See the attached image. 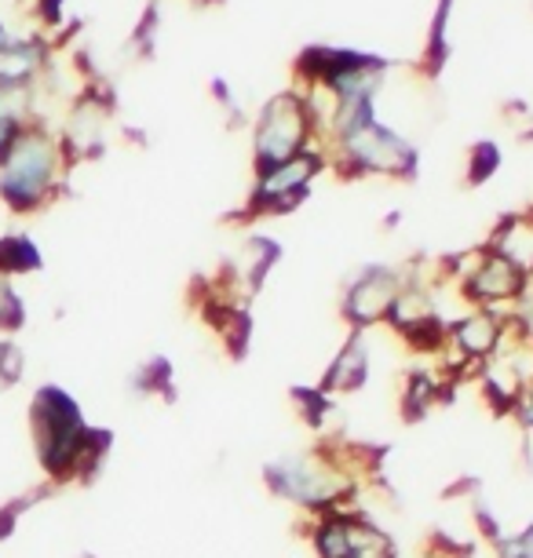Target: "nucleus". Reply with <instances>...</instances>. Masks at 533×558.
Segmentation results:
<instances>
[{"label": "nucleus", "mask_w": 533, "mask_h": 558, "mask_svg": "<svg viewBox=\"0 0 533 558\" xmlns=\"http://www.w3.org/2000/svg\"><path fill=\"white\" fill-rule=\"evenodd\" d=\"M26 325V303L12 286V278L0 274V332H19Z\"/></svg>", "instance_id": "obj_10"}, {"label": "nucleus", "mask_w": 533, "mask_h": 558, "mask_svg": "<svg viewBox=\"0 0 533 558\" xmlns=\"http://www.w3.org/2000/svg\"><path fill=\"white\" fill-rule=\"evenodd\" d=\"M29 427H34L37 457L51 478H77L81 446L88 438V424L77 402L62 387H40L29 405Z\"/></svg>", "instance_id": "obj_2"}, {"label": "nucleus", "mask_w": 533, "mask_h": 558, "mask_svg": "<svg viewBox=\"0 0 533 558\" xmlns=\"http://www.w3.org/2000/svg\"><path fill=\"white\" fill-rule=\"evenodd\" d=\"M26 373L23 347L12 340H0V387H15Z\"/></svg>", "instance_id": "obj_11"}, {"label": "nucleus", "mask_w": 533, "mask_h": 558, "mask_svg": "<svg viewBox=\"0 0 533 558\" xmlns=\"http://www.w3.org/2000/svg\"><path fill=\"white\" fill-rule=\"evenodd\" d=\"M311 140H315V124H311L307 102H303L300 92H281V96L267 102L256 121V135H253L256 172L311 150Z\"/></svg>", "instance_id": "obj_3"}, {"label": "nucleus", "mask_w": 533, "mask_h": 558, "mask_svg": "<svg viewBox=\"0 0 533 558\" xmlns=\"http://www.w3.org/2000/svg\"><path fill=\"white\" fill-rule=\"evenodd\" d=\"M365 380V340L354 336V340L343 347L332 362L329 376H326V391H354Z\"/></svg>", "instance_id": "obj_8"}, {"label": "nucleus", "mask_w": 533, "mask_h": 558, "mask_svg": "<svg viewBox=\"0 0 533 558\" xmlns=\"http://www.w3.org/2000/svg\"><path fill=\"white\" fill-rule=\"evenodd\" d=\"M405 286V278L399 270L388 267H370L359 281L348 289V300H343V311L354 325H376L391 314V303L399 296V289Z\"/></svg>", "instance_id": "obj_6"}, {"label": "nucleus", "mask_w": 533, "mask_h": 558, "mask_svg": "<svg viewBox=\"0 0 533 558\" xmlns=\"http://www.w3.org/2000/svg\"><path fill=\"white\" fill-rule=\"evenodd\" d=\"M62 168H66L62 143L51 140L45 129H26L12 150L0 157V197L15 213H34L59 191Z\"/></svg>", "instance_id": "obj_1"}, {"label": "nucleus", "mask_w": 533, "mask_h": 558, "mask_svg": "<svg viewBox=\"0 0 533 558\" xmlns=\"http://www.w3.org/2000/svg\"><path fill=\"white\" fill-rule=\"evenodd\" d=\"M500 340H505V322L489 307L464 314V318L449 329V343L464 357H494L500 351Z\"/></svg>", "instance_id": "obj_7"}, {"label": "nucleus", "mask_w": 533, "mask_h": 558, "mask_svg": "<svg viewBox=\"0 0 533 558\" xmlns=\"http://www.w3.org/2000/svg\"><path fill=\"white\" fill-rule=\"evenodd\" d=\"M322 168H326V157L318 150H303L275 168H264L253 202H249V213H286V208L300 205Z\"/></svg>", "instance_id": "obj_4"}, {"label": "nucleus", "mask_w": 533, "mask_h": 558, "mask_svg": "<svg viewBox=\"0 0 533 558\" xmlns=\"http://www.w3.org/2000/svg\"><path fill=\"white\" fill-rule=\"evenodd\" d=\"M526 278L530 274L497 248L479 252L472 259V267L464 270V286L472 292V300H479L483 307H494V303H516L522 286H526Z\"/></svg>", "instance_id": "obj_5"}, {"label": "nucleus", "mask_w": 533, "mask_h": 558, "mask_svg": "<svg viewBox=\"0 0 533 558\" xmlns=\"http://www.w3.org/2000/svg\"><path fill=\"white\" fill-rule=\"evenodd\" d=\"M29 504H34V497H23V500H15V504H8V508H0V541H8V536L15 533L19 514H23Z\"/></svg>", "instance_id": "obj_12"}, {"label": "nucleus", "mask_w": 533, "mask_h": 558, "mask_svg": "<svg viewBox=\"0 0 533 558\" xmlns=\"http://www.w3.org/2000/svg\"><path fill=\"white\" fill-rule=\"evenodd\" d=\"M40 270V248L26 234L0 238V274L4 278H19V274Z\"/></svg>", "instance_id": "obj_9"}, {"label": "nucleus", "mask_w": 533, "mask_h": 558, "mask_svg": "<svg viewBox=\"0 0 533 558\" xmlns=\"http://www.w3.org/2000/svg\"><path fill=\"white\" fill-rule=\"evenodd\" d=\"M8 45V34H4V26H0V48H4Z\"/></svg>", "instance_id": "obj_14"}, {"label": "nucleus", "mask_w": 533, "mask_h": 558, "mask_svg": "<svg viewBox=\"0 0 533 558\" xmlns=\"http://www.w3.org/2000/svg\"><path fill=\"white\" fill-rule=\"evenodd\" d=\"M497 168V150L489 143H479V150L472 154V179H486Z\"/></svg>", "instance_id": "obj_13"}]
</instances>
